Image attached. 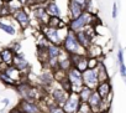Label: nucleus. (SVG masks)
<instances>
[{
	"label": "nucleus",
	"instance_id": "nucleus-1",
	"mask_svg": "<svg viewBox=\"0 0 126 113\" xmlns=\"http://www.w3.org/2000/svg\"><path fill=\"white\" fill-rule=\"evenodd\" d=\"M96 23L100 24V20L98 19L96 14H93L90 11H84L78 18L68 20V30H71L73 32H78L80 30H84L89 25L96 26Z\"/></svg>",
	"mask_w": 126,
	"mask_h": 113
},
{
	"label": "nucleus",
	"instance_id": "nucleus-2",
	"mask_svg": "<svg viewBox=\"0 0 126 113\" xmlns=\"http://www.w3.org/2000/svg\"><path fill=\"white\" fill-rule=\"evenodd\" d=\"M62 48L68 55H84L85 53V50L79 44L76 32H73L71 30H68L64 40L62 42Z\"/></svg>",
	"mask_w": 126,
	"mask_h": 113
},
{
	"label": "nucleus",
	"instance_id": "nucleus-3",
	"mask_svg": "<svg viewBox=\"0 0 126 113\" xmlns=\"http://www.w3.org/2000/svg\"><path fill=\"white\" fill-rule=\"evenodd\" d=\"M40 31L47 39V41L49 44L62 46V42H63V40H64V37L68 32V29H57V27H51L48 25H45L40 29Z\"/></svg>",
	"mask_w": 126,
	"mask_h": 113
},
{
	"label": "nucleus",
	"instance_id": "nucleus-4",
	"mask_svg": "<svg viewBox=\"0 0 126 113\" xmlns=\"http://www.w3.org/2000/svg\"><path fill=\"white\" fill-rule=\"evenodd\" d=\"M63 53V48L61 45H54V44H48L47 46V55H48V68L49 70H56L58 67V61L61 55Z\"/></svg>",
	"mask_w": 126,
	"mask_h": 113
},
{
	"label": "nucleus",
	"instance_id": "nucleus-5",
	"mask_svg": "<svg viewBox=\"0 0 126 113\" xmlns=\"http://www.w3.org/2000/svg\"><path fill=\"white\" fill-rule=\"evenodd\" d=\"M67 78L73 85V92H79V90L84 86L83 85V72L79 71L74 66L67 71Z\"/></svg>",
	"mask_w": 126,
	"mask_h": 113
},
{
	"label": "nucleus",
	"instance_id": "nucleus-6",
	"mask_svg": "<svg viewBox=\"0 0 126 113\" xmlns=\"http://www.w3.org/2000/svg\"><path fill=\"white\" fill-rule=\"evenodd\" d=\"M80 103L82 101L79 98L78 92H71L68 96V99L66 101L64 106H63V109L66 111V113H77Z\"/></svg>",
	"mask_w": 126,
	"mask_h": 113
},
{
	"label": "nucleus",
	"instance_id": "nucleus-7",
	"mask_svg": "<svg viewBox=\"0 0 126 113\" xmlns=\"http://www.w3.org/2000/svg\"><path fill=\"white\" fill-rule=\"evenodd\" d=\"M31 8H32V15H33L35 20L38 23L40 29L42 26L47 25L48 19H49V15L47 14V11L45 9V5H33Z\"/></svg>",
	"mask_w": 126,
	"mask_h": 113
},
{
	"label": "nucleus",
	"instance_id": "nucleus-8",
	"mask_svg": "<svg viewBox=\"0 0 126 113\" xmlns=\"http://www.w3.org/2000/svg\"><path fill=\"white\" fill-rule=\"evenodd\" d=\"M98 83H99V80H98V71H96V68L95 70L87 68L85 71H83V85L84 86H88V87L95 90Z\"/></svg>",
	"mask_w": 126,
	"mask_h": 113
},
{
	"label": "nucleus",
	"instance_id": "nucleus-9",
	"mask_svg": "<svg viewBox=\"0 0 126 113\" xmlns=\"http://www.w3.org/2000/svg\"><path fill=\"white\" fill-rule=\"evenodd\" d=\"M68 96H69V93H68L67 91L63 90L59 85H58V87H54V88L52 90V92H51L52 101H53L56 104L61 106V107L64 106L66 101L68 99Z\"/></svg>",
	"mask_w": 126,
	"mask_h": 113
},
{
	"label": "nucleus",
	"instance_id": "nucleus-10",
	"mask_svg": "<svg viewBox=\"0 0 126 113\" xmlns=\"http://www.w3.org/2000/svg\"><path fill=\"white\" fill-rule=\"evenodd\" d=\"M13 16L16 20V23L21 26V29H26V27H29L31 25V19H30V15L26 11L25 6L21 8V9H19L17 11H15L13 14Z\"/></svg>",
	"mask_w": 126,
	"mask_h": 113
},
{
	"label": "nucleus",
	"instance_id": "nucleus-11",
	"mask_svg": "<svg viewBox=\"0 0 126 113\" xmlns=\"http://www.w3.org/2000/svg\"><path fill=\"white\" fill-rule=\"evenodd\" d=\"M20 111H22L24 113H43V111L41 109V107L33 102V101H27V99H22L19 103L17 107Z\"/></svg>",
	"mask_w": 126,
	"mask_h": 113
},
{
	"label": "nucleus",
	"instance_id": "nucleus-12",
	"mask_svg": "<svg viewBox=\"0 0 126 113\" xmlns=\"http://www.w3.org/2000/svg\"><path fill=\"white\" fill-rule=\"evenodd\" d=\"M95 90H96L98 93L103 97V99L111 102V97H112V92H111V91H112V88H111V83H110V81H103V82H99Z\"/></svg>",
	"mask_w": 126,
	"mask_h": 113
},
{
	"label": "nucleus",
	"instance_id": "nucleus-13",
	"mask_svg": "<svg viewBox=\"0 0 126 113\" xmlns=\"http://www.w3.org/2000/svg\"><path fill=\"white\" fill-rule=\"evenodd\" d=\"M67 8H68L69 19H76V18H78L79 15H82L85 11V8L83 5L78 4L77 1H74V0H68Z\"/></svg>",
	"mask_w": 126,
	"mask_h": 113
},
{
	"label": "nucleus",
	"instance_id": "nucleus-14",
	"mask_svg": "<svg viewBox=\"0 0 126 113\" xmlns=\"http://www.w3.org/2000/svg\"><path fill=\"white\" fill-rule=\"evenodd\" d=\"M45 9H46V11L49 16H61L62 18V15H63L62 9L59 8V5L56 0H48L45 4Z\"/></svg>",
	"mask_w": 126,
	"mask_h": 113
},
{
	"label": "nucleus",
	"instance_id": "nucleus-15",
	"mask_svg": "<svg viewBox=\"0 0 126 113\" xmlns=\"http://www.w3.org/2000/svg\"><path fill=\"white\" fill-rule=\"evenodd\" d=\"M16 68H19L21 72H26L30 68V64L29 61L25 59V56L22 53H15L14 57V64H13Z\"/></svg>",
	"mask_w": 126,
	"mask_h": 113
},
{
	"label": "nucleus",
	"instance_id": "nucleus-16",
	"mask_svg": "<svg viewBox=\"0 0 126 113\" xmlns=\"http://www.w3.org/2000/svg\"><path fill=\"white\" fill-rule=\"evenodd\" d=\"M85 55L88 57H95V59H103L104 57V52L101 46L96 45L95 42H93L87 50H85Z\"/></svg>",
	"mask_w": 126,
	"mask_h": 113
},
{
	"label": "nucleus",
	"instance_id": "nucleus-17",
	"mask_svg": "<svg viewBox=\"0 0 126 113\" xmlns=\"http://www.w3.org/2000/svg\"><path fill=\"white\" fill-rule=\"evenodd\" d=\"M14 57H15V52L11 47H6L1 50V59L5 66H11L14 64Z\"/></svg>",
	"mask_w": 126,
	"mask_h": 113
},
{
	"label": "nucleus",
	"instance_id": "nucleus-18",
	"mask_svg": "<svg viewBox=\"0 0 126 113\" xmlns=\"http://www.w3.org/2000/svg\"><path fill=\"white\" fill-rule=\"evenodd\" d=\"M4 72H5L8 76H10L14 81H16L17 83L21 82V73H22V72H21L19 68H16L14 65H11V66H6L5 70H4Z\"/></svg>",
	"mask_w": 126,
	"mask_h": 113
},
{
	"label": "nucleus",
	"instance_id": "nucleus-19",
	"mask_svg": "<svg viewBox=\"0 0 126 113\" xmlns=\"http://www.w3.org/2000/svg\"><path fill=\"white\" fill-rule=\"evenodd\" d=\"M96 71H98V80L99 82H103V81H109V73H108V68L104 64V61L101 60L99 66L96 67Z\"/></svg>",
	"mask_w": 126,
	"mask_h": 113
},
{
	"label": "nucleus",
	"instance_id": "nucleus-20",
	"mask_svg": "<svg viewBox=\"0 0 126 113\" xmlns=\"http://www.w3.org/2000/svg\"><path fill=\"white\" fill-rule=\"evenodd\" d=\"M93 91H94L93 88H90V87H88V86H83V87L79 90V92H78L80 101H82V102H87V103H88V101H89V98H90V96H92Z\"/></svg>",
	"mask_w": 126,
	"mask_h": 113
},
{
	"label": "nucleus",
	"instance_id": "nucleus-21",
	"mask_svg": "<svg viewBox=\"0 0 126 113\" xmlns=\"http://www.w3.org/2000/svg\"><path fill=\"white\" fill-rule=\"evenodd\" d=\"M46 113H66V111L63 109V107L56 104L53 101L51 103H47V111Z\"/></svg>",
	"mask_w": 126,
	"mask_h": 113
},
{
	"label": "nucleus",
	"instance_id": "nucleus-22",
	"mask_svg": "<svg viewBox=\"0 0 126 113\" xmlns=\"http://www.w3.org/2000/svg\"><path fill=\"white\" fill-rule=\"evenodd\" d=\"M0 30L4 31V32L8 34V35H10V36L16 35V29H15L13 25H10V24H5V23H3V21H0Z\"/></svg>",
	"mask_w": 126,
	"mask_h": 113
},
{
	"label": "nucleus",
	"instance_id": "nucleus-23",
	"mask_svg": "<svg viewBox=\"0 0 126 113\" xmlns=\"http://www.w3.org/2000/svg\"><path fill=\"white\" fill-rule=\"evenodd\" d=\"M0 80H1L4 83L9 85V86H16V85H17V82H16V81H14L10 76H8L4 71H3V72H0Z\"/></svg>",
	"mask_w": 126,
	"mask_h": 113
},
{
	"label": "nucleus",
	"instance_id": "nucleus-24",
	"mask_svg": "<svg viewBox=\"0 0 126 113\" xmlns=\"http://www.w3.org/2000/svg\"><path fill=\"white\" fill-rule=\"evenodd\" d=\"M103 59H95V57H88V68H93V70H95L98 66H99V64H100V61H101Z\"/></svg>",
	"mask_w": 126,
	"mask_h": 113
},
{
	"label": "nucleus",
	"instance_id": "nucleus-25",
	"mask_svg": "<svg viewBox=\"0 0 126 113\" xmlns=\"http://www.w3.org/2000/svg\"><path fill=\"white\" fill-rule=\"evenodd\" d=\"M77 113H94V112H93L92 107H90L87 102H82V103H80V106H79V109H78V112H77Z\"/></svg>",
	"mask_w": 126,
	"mask_h": 113
},
{
	"label": "nucleus",
	"instance_id": "nucleus-26",
	"mask_svg": "<svg viewBox=\"0 0 126 113\" xmlns=\"http://www.w3.org/2000/svg\"><path fill=\"white\" fill-rule=\"evenodd\" d=\"M117 62L119 64L125 62V60H124V50L122 48H119L117 50Z\"/></svg>",
	"mask_w": 126,
	"mask_h": 113
},
{
	"label": "nucleus",
	"instance_id": "nucleus-27",
	"mask_svg": "<svg viewBox=\"0 0 126 113\" xmlns=\"http://www.w3.org/2000/svg\"><path fill=\"white\" fill-rule=\"evenodd\" d=\"M111 18L115 20L116 18H117V4L116 3H114L112 4V10H111Z\"/></svg>",
	"mask_w": 126,
	"mask_h": 113
},
{
	"label": "nucleus",
	"instance_id": "nucleus-28",
	"mask_svg": "<svg viewBox=\"0 0 126 113\" xmlns=\"http://www.w3.org/2000/svg\"><path fill=\"white\" fill-rule=\"evenodd\" d=\"M48 0H35V5H45Z\"/></svg>",
	"mask_w": 126,
	"mask_h": 113
},
{
	"label": "nucleus",
	"instance_id": "nucleus-29",
	"mask_svg": "<svg viewBox=\"0 0 126 113\" xmlns=\"http://www.w3.org/2000/svg\"><path fill=\"white\" fill-rule=\"evenodd\" d=\"M17 1L22 5V6H26V5H29V0H17Z\"/></svg>",
	"mask_w": 126,
	"mask_h": 113
},
{
	"label": "nucleus",
	"instance_id": "nucleus-30",
	"mask_svg": "<svg viewBox=\"0 0 126 113\" xmlns=\"http://www.w3.org/2000/svg\"><path fill=\"white\" fill-rule=\"evenodd\" d=\"M94 113H109V111H99V112H94Z\"/></svg>",
	"mask_w": 126,
	"mask_h": 113
},
{
	"label": "nucleus",
	"instance_id": "nucleus-31",
	"mask_svg": "<svg viewBox=\"0 0 126 113\" xmlns=\"http://www.w3.org/2000/svg\"><path fill=\"white\" fill-rule=\"evenodd\" d=\"M5 3H6V1H4V0H0V8H1V6H3Z\"/></svg>",
	"mask_w": 126,
	"mask_h": 113
},
{
	"label": "nucleus",
	"instance_id": "nucleus-32",
	"mask_svg": "<svg viewBox=\"0 0 126 113\" xmlns=\"http://www.w3.org/2000/svg\"><path fill=\"white\" fill-rule=\"evenodd\" d=\"M3 64V59H1V52H0V65Z\"/></svg>",
	"mask_w": 126,
	"mask_h": 113
},
{
	"label": "nucleus",
	"instance_id": "nucleus-33",
	"mask_svg": "<svg viewBox=\"0 0 126 113\" xmlns=\"http://www.w3.org/2000/svg\"><path fill=\"white\" fill-rule=\"evenodd\" d=\"M125 83H126V78H125Z\"/></svg>",
	"mask_w": 126,
	"mask_h": 113
}]
</instances>
